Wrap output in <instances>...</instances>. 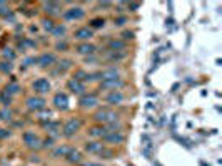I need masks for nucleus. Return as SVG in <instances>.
Returning <instances> with one entry per match:
<instances>
[{
  "instance_id": "39",
  "label": "nucleus",
  "mask_w": 222,
  "mask_h": 166,
  "mask_svg": "<svg viewBox=\"0 0 222 166\" xmlns=\"http://www.w3.org/2000/svg\"><path fill=\"white\" fill-rule=\"evenodd\" d=\"M110 5H112L110 2H100L99 3V7H110Z\"/></svg>"
},
{
  "instance_id": "19",
  "label": "nucleus",
  "mask_w": 222,
  "mask_h": 166,
  "mask_svg": "<svg viewBox=\"0 0 222 166\" xmlns=\"http://www.w3.org/2000/svg\"><path fill=\"white\" fill-rule=\"evenodd\" d=\"M124 47H125V43L122 40H110L109 42V48L112 52H120V50H124Z\"/></svg>"
},
{
  "instance_id": "16",
  "label": "nucleus",
  "mask_w": 222,
  "mask_h": 166,
  "mask_svg": "<svg viewBox=\"0 0 222 166\" xmlns=\"http://www.w3.org/2000/svg\"><path fill=\"white\" fill-rule=\"evenodd\" d=\"M85 150L89 151V153L99 154L100 151L104 150V145H102V143H97V141H92V143H87V145H85Z\"/></svg>"
},
{
  "instance_id": "17",
  "label": "nucleus",
  "mask_w": 222,
  "mask_h": 166,
  "mask_svg": "<svg viewBox=\"0 0 222 166\" xmlns=\"http://www.w3.org/2000/svg\"><path fill=\"white\" fill-rule=\"evenodd\" d=\"M43 8H45V12L47 13H52V15H54V13H59V3L57 2H45L43 3Z\"/></svg>"
},
{
  "instance_id": "31",
  "label": "nucleus",
  "mask_w": 222,
  "mask_h": 166,
  "mask_svg": "<svg viewBox=\"0 0 222 166\" xmlns=\"http://www.w3.org/2000/svg\"><path fill=\"white\" fill-rule=\"evenodd\" d=\"M3 57L5 58H10V60H13V58H15V53H13L10 48H5V50H3Z\"/></svg>"
},
{
  "instance_id": "12",
  "label": "nucleus",
  "mask_w": 222,
  "mask_h": 166,
  "mask_svg": "<svg viewBox=\"0 0 222 166\" xmlns=\"http://www.w3.org/2000/svg\"><path fill=\"white\" fill-rule=\"evenodd\" d=\"M105 101L110 105H120L124 101V95L120 93V91H112V93H109L105 96Z\"/></svg>"
},
{
  "instance_id": "25",
  "label": "nucleus",
  "mask_w": 222,
  "mask_h": 166,
  "mask_svg": "<svg viewBox=\"0 0 222 166\" xmlns=\"http://www.w3.org/2000/svg\"><path fill=\"white\" fill-rule=\"evenodd\" d=\"M42 25H43V28H45V30L52 32V30H54V27H55V23H54V20H50V18H45V20L42 22Z\"/></svg>"
},
{
  "instance_id": "29",
  "label": "nucleus",
  "mask_w": 222,
  "mask_h": 166,
  "mask_svg": "<svg viewBox=\"0 0 222 166\" xmlns=\"http://www.w3.org/2000/svg\"><path fill=\"white\" fill-rule=\"evenodd\" d=\"M92 27H94V28L104 27V18H94V20H92Z\"/></svg>"
},
{
  "instance_id": "34",
  "label": "nucleus",
  "mask_w": 222,
  "mask_h": 166,
  "mask_svg": "<svg viewBox=\"0 0 222 166\" xmlns=\"http://www.w3.org/2000/svg\"><path fill=\"white\" fill-rule=\"evenodd\" d=\"M125 22H127V18H125V17H119V18H115V25H124V23Z\"/></svg>"
},
{
  "instance_id": "8",
  "label": "nucleus",
  "mask_w": 222,
  "mask_h": 166,
  "mask_svg": "<svg viewBox=\"0 0 222 166\" xmlns=\"http://www.w3.org/2000/svg\"><path fill=\"white\" fill-rule=\"evenodd\" d=\"M54 105H55V108H59V110H67L69 108V96L65 93H57L54 96Z\"/></svg>"
},
{
  "instance_id": "24",
  "label": "nucleus",
  "mask_w": 222,
  "mask_h": 166,
  "mask_svg": "<svg viewBox=\"0 0 222 166\" xmlns=\"http://www.w3.org/2000/svg\"><path fill=\"white\" fill-rule=\"evenodd\" d=\"M10 101H12L10 95H7L5 91H2V93H0V103H2L3 106H8V105H10Z\"/></svg>"
},
{
  "instance_id": "32",
  "label": "nucleus",
  "mask_w": 222,
  "mask_h": 166,
  "mask_svg": "<svg viewBox=\"0 0 222 166\" xmlns=\"http://www.w3.org/2000/svg\"><path fill=\"white\" fill-rule=\"evenodd\" d=\"M0 120H10V111H7V110H3V111H0Z\"/></svg>"
},
{
  "instance_id": "15",
  "label": "nucleus",
  "mask_w": 222,
  "mask_h": 166,
  "mask_svg": "<svg viewBox=\"0 0 222 166\" xmlns=\"http://www.w3.org/2000/svg\"><path fill=\"white\" fill-rule=\"evenodd\" d=\"M75 38H79V40H89V38H92V28H89V27L79 28L75 32Z\"/></svg>"
},
{
  "instance_id": "1",
  "label": "nucleus",
  "mask_w": 222,
  "mask_h": 166,
  "mask_svg": "<svg viewBox=\"0 0 222 166\" xmlns=\"http://www.w3.org/2000/svg\"><path fill=\"white\" fill-rule=\"evenodd\" d=\"M95 120L102 121V123H107V125H114L115 121L119 120V116H117V113H114V111H110V110H100V111H97V115H95Z\"/></svg>"
},
{
  "instance_id": "23",
  "label": "nucleus",
  "mask_w": 222,
  "mask_h": 166,
  "mask_svg": "<svg viewBox=\"0 0 222 166\" xmlns=\"http://www.w3.org/2000/svg\"><path fill=\"white\" fill-rule=\"evenodd\" d=\"M64 33H65V27H64V25H55L54 30H52V35H54V37H59V38L64 35Z\"/></svg>"
},
{
  "instance_id": "4",
  "label": "nucleus",
  "mask_w": 222,
  "mask_h": 166,
  "mask_svg": "<svg viewBox=\"0 0 222 166\" xmlns=\"http://www.w3.org/2000/svg\"><path fill=\"white\" fill-rule=\"evenodd\" d=\"M27 108L32 111H40L45 108V100L40 98V96H30L27 100Z\"/></svg>"
},
{
  "instance_id": "30",
  "label": "nucleus",
  "mask_w": 222,
  "mask_h": 166,
  "mask_svg": "<svg viewBox=\"0 0 222 166\" xmlns=\"http://www.w3.org/2000/svg\"><path fill=\"white\" fill-rule=\"evenodd\" d=\"M100 158H112V156H114V153H112V151H110V150H102V151H100Z\"/></svg>"
},
{
  "instance_id": "35",
  "label": "nucleus",
  "mask_w": 222,
  "mask_h": 166,
  "mask_svg": "<svg viewBox=\"0 0 222 166\" xmlns=\"http://www.w3.org/2000/svg\"><path fill=\"white\" fill-rule=\"evenodd\" d=\"M124 38H125V40H127V38H129V40H130V38H134V32H124Z\"/></svg>"
},
{
  "instance_id": "10",
  "label": "nucleus",
  "mask_w": 222,
  "mask_h": 166,
  "mask_svg": "<svg viewBox=\"0 0 222 166\" xmlns=\"http://www.w3.org/2000/svg\"><path fill=\"white\" fill-rule=\"evenodd\" d=\"M97 103H99V100H97L95 95H84L80 98V106L82 108H94Z\"/></svg>"
},
{
  "instance_id": "3",
  "label": "nucleus",
  "mask_w": 222,
  "mask_h": 166,
  "mask_svg": "<svg viewBox=\"0 0 222 166\" xmlns=\"http://www.w3.org/2000/svg\"><path fill=\"white\" fill-rule=\"evenodd\" d=\"M100 86H102V88H105V90L117 91L119 88H122V86H124V80H120V76H119V78H110V80H102Z\"/></svg>"
},
{
  "instance_id": "21",
  "label": "nucleus",
  "mask_w": 222,
  "mask_h": 166,
  "mask_svg": "<svg viewBox=\"0 0 222 166\" xmlns=\"http://www.w3.org/2000/svg\"><path fill=\"white\" fill-rule=\"evenodd\" d=\"M3 91H5L7 95H15V93H18V85H17V83H10V85L5 86V90H3Z\"/></svg>"
},
{
  "instance_id": "41",
  "label": "nucleus",
  "mask_w": 222,
  "mask_h": 166,
  "mask_svg": "<svg viewBox=\"0 0 222 166\" xmlns=\"http://www.w3.org/2000/svg\"><path fill=\"white\" fill-rule=\"evenodd\" d=\"M127 166H132V164H127Z\"/></svg>"
},
{
  "instance_id": "37",
  "label": "nucleus",
  "mask_w": 222,
  "mask_h": 166,
  "mask_svg": "<svg viewBox=\"0 0 222 166\" xmlns=\"http://www.w3.org/2000/svg\"><path fill=\"white\" fill-rule=\"evenodd\" d=\"M52 143H54V140H52V138H47V140H45V145H43V146H52Z\"/></svg>"
},
{
  "instance_id": "40",
  "label": "nucleus",
  "mask_w": 222,
  "mask_h": 166,
  "mask_svg": "<svg viewBox=\"0 0 222 166\" xmlns=\"http://www.w3.org/2000/svg\"><path fill=\"white\" fill-rule=\"evenodd\" d=\"M84 166H100V164H95V163H87V164H84Z\"/></svg>"
},
{
  "instance_id": "33",
  "label": "nucleus",
  "mask_w": 222,
  "mask_h": 166,
  "mask_svg": "<svg viewBox=\"0 0 222 166\" xmlns=\"http://www.w3.org/2000/svg\"><path fill=\"white\" fill-rule=\"evenodd\" d=\"M50 111H43V113H40V116H38V118H40V120H49L50 121Z\"/></svg>"
},
{
  "instance_id": "28",
  "label": "nucleus",
  "mask_w": 222,
  "mask_h": 166,
  "mask_svg": "<svg viewBox=\"0 0 222 166\" xmlns=\"http://www.w3.org/2000/svg\"><path fill=\"white\" fill-rule=\"evenodd\" d=\"M125 5H127V8H129L130 12H136L137 8L141 7V3H139V2H127V3H125Z\"/></svg>"
},
{
  "instance_id": "5",
  "label": "nucleus",
  "mask_w": 222,
  "mask_h": 166,
  "mask_svg": "<svg viewBox=\"0 0 222 166\" xmlns=\"http://www.w3.org/2000/svg\"><path fill=\"white\" fill-rule=\"evenodd\" d=\"M32 86L37 93H47V91H50V81L47 78H37L32 83Z\"/></svg>"
},
{
  "instance_id": "18",
  "label": "nucleus",
  "mask_w": 222,
  "mask_h": 166,
  "mask_svg": "<svg viewBox=\"0 0 222 166\" xmlns=\"http://www.w3.org/2000/svg\"><path fill=\"white\" fill-rule=\"evenodd\" d=\"M67 159H69L70 163H79V161L82 159L80 151H77V150H70L69 153H67Z\"/></svg>"
},
{
  "instance_id": "26",
  "label": "nucleus",
  "mask_w": 222,
  "mask_h": 166,
  "mask_svg": "<svg viewBox=\"0 0 222 166\" xmlns=\"http://www.w3.org/2000/svg\"><path fill=\"white\" fill-rule=\"evenodd\" d=\"M70 151V148H67V146H60V148H57L54 151V154L55 156H67V153Z\"/></svg>"
},
{
  "instance_id": "13",
  "label": "nucleus",
  "mask_w": 222,
  "mask_h": 166,
  "mask_svg": "<svg viewBox=\"0 0 222 166\" xmlns=\"http://www.w3.org/2000/svg\"><path fill=\"white\" fill-rule=\"evenodd\" d=\"M67 86H69V90L72 91V93H77V95H82L85 90L84 83L82 81H77V80H70L69 83H67Z\"/></svg>"
},
{
  "instance_id": "7",
  "label": "nucleus",
  "mask_w": 222,
  "mask_h": 166,
  "mask_svg": "<svg viewBox=\"0 0 222 166\" xmlns=\"http://www.w3.org/2000/svg\"><path fill=\"white\" fill-rule=\"evenodd\" d=\"M35 63L38 67H50L55 63V55H52V53H42L40 57L35 58Z\"/></svg>"
},
{
  "instance_id": "9",
  "label": "nucleus",
  "mask_w": 222,
  "mask_h": 166,
  "mask_svg": "<svg viewBox=\"0 0 222 166\" xmlns=\"http://www.w3.org/2000/svg\"><path fill=\"white\" fill-rule=\"evenodd\" d=\"M64 17L67 18V20H79V18L84 17V8L72 7V8H69V10H65Z\"/></svg>"
},
{
  "instance_id": "38",
  "label": "nucleus",
  "mask_w": 222,
  "mask_h": 166,
  "mask_svg": "<svg viewBox=\"0 0 222 166\" xmlns=\"http://www.w3.org/2000/svg\"><path fill=\"white\" fill-rule=\"evenodd\" d=\"M64 48H67V43H59L57 45V50H64Z\"/></svg>"
},
{
  "instance_id": "11",
  "label": "nucleus",
  "mask_w": 222,
  "mask_h": 166,
  "mask_svg": "<svg viewBox=\"0 0 222 166\" xmlns=\"http://www.w3.org/2000/svg\"><path fill=\"white\" fill-rule=\"evenodd\" d=\"M23 141L27 143V146H30V148H38L40 146V140H38V136L35 133H25L23 135Z\"/></svg>"
},
{
  "instance_id": "14",
  "label": "nucleus",
  "mask_w": 222,
  "mask_h": 166,
  "mask_svg": "<svg viewBox=\"0 0 222 166\" xmlns=\"http://www.w3.org/2000/svg\"><path fill=\"white\" fill-rule=\"evenodd\" d=\"M75 50H77V53H80V55H92V53L97 50V47L92 45V43H82Z\"/></svg>"
},
{
  "instance_id": "20",
  "label": "nucleus",
  "mask_w": 222,
  "mask_h": 166,
  "mask_svg": "<svg viewBox=\"0 0 222 166\" xmlns=\"http://www.w3.org/2000/svg\"><path fill=\"white\" fill-rule=\"evenodd\" d=\"M70 65H72V62L70 60H64L59 65V68L57 70H54V75H59V73H65L67 71V68H70Z\"/></svg>"
},
{
  "instance_id": "27",
  "label": "nucleus",
  "mask_w": 222,
  "mask_h": 166,
  "mask_svg": "<svg viewBox=\"0 0 222 166\" xmlns=\"http://www.w3.org/2000/svg\"><path fill=\"white\" fill-rule=\"evenodd\" d=\"M105 131H107V128H92L90 130V135L92 136H100V138H102V136L105 135Z\"/></svg>"
},
{
  "instance_id": "2",
  "label": "nucleus",
  "mask_w": 222,
  "mask_h": 166,
  "mask_svg": "<svg viewBox=\"0 0 222 166\" xmlns=\"http://www.w3.org/2000/svg\"><path fill=\"white\" fill-rule=\"evenodd\" d=\"M102 140L104 141H107V143H122L124 141V135L122 133H119L117 130H109L107 128V131H105V135L102 136Z\"/></svg>"
},
{
  "instance_id": "6",
  "label": "nucleus",
  "mask_w": 222,
  "mask_h": 166,
  "mask_svg": "<svg viewBox=\"0 0 222 166\" xmlns=\"http://www.w3.org/2000/svg\"><path fill=\"white\" fill-rule=\"evenodd\" d=\"M79 128H80V120L72 118V120H69L64 125V135L65 136H72V135H75L77 131H79Z\"/></svg>"
},
{
  "instance_id": "36",
  "label": "nucleus",
  "mask_w": 222,
  "mask_h": 166,
  "mask_svg": "<svg viewBox=\"0 0 222 166\" xmlns=\"http://www.w3.org/2000/svg\"><path fill=\"white\" fill-rule=\"evenodd\" d=\"M7 135H8V131H5V130H2V128H0V138H5Z\"/></svg>"
},
{
  "instance_id": "22",
  "label": "nucleus",
  "mask_w": 222,
  "mask_h": 166,
  "mask_svg": "<svg viewBox=\"0 0 222 166\" xmlns=\"http://www.w3.org/2000/svg\"><path fill=\"white\" fill-rule=\"evenodd\" d=\"M13 70V65L10 62H0V71H3V73H10Z\"/></svg>"
}]
</instances>
